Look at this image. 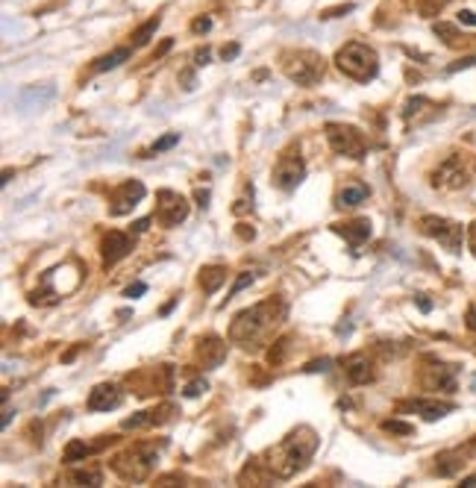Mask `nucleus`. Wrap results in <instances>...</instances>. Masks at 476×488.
<instances>
[{
  "mask_svg": "<svg viewBox=\"0 0 476 488\" xmlns=\"http://www.w3.org/2000/svg\"><path fill=\"white\" fill-rule=\"evenodd\" d=\"M285 312H288V306H285L282 297H268L256 306L238 312V315L232 318V323H230V342L241 344L247 350L262 347L268 335L285 321Z\"/></svg>",
  "mask_w": 476,
  "mask_h": 488,
  "instance_id": "nucleus-1",
  "label": "nucleus"
},
{
  "mask_svg": "<svg viewBox=\"0 0 476 488\" xmlns=\"http://www.w3.org/2000/svg\"><path fill=\"white\" fill-rule=\"evenodd\" d=\"M318 450V432L312 427H297L294 432H288L285 439L271 447L265 453V471L277 480H291L297 471H303L309 465V459Z\"/></svg>",
  "mask_w": 476,
  "mask_h": 488,
  "instance_id": "nucleus-2",
  "label": "nucleus"
},
{
  "mask_svg": "<svg viewBox=\"0 0 476 488\" xmlns=\"http://www.w3.org/2000/svg\"><path fill=\"white\" fill-rule=\"evenodd\" d=\"M335 65L344 77L356 80V83H368L380 74V56L377 50L371 44H362V42H350L335 53Z\"/></svg>",
  "mask_w": 476,
  "mask_h": 488,
  "instance_id": "nucleus-3",
  "label": "nucleus"
},
{
  "mask_svg": "<svg viewBox=\"0 0 476 488\" xmlns=\"http://www.w3.org/2000/svg\"><path fill=\"white\" fill-rule=\"evenodd\" d=\"M153 462H156L153 444H135L112 459V471H115L124 482H144L150 477V471H153Z\"/></svg>",
  "mask_w": 476,
  "mask_h": 488,
  "instance_id": "nucleus-4",
  "label": "nucleus"
},
{
  "mask_svg": "<svg viewBox=\"0 0 476 488\" xmlns=\"http://www.w3.org/2000/svg\"><path fill=\"white\" fill-rule=\"evenodd\" d=\"M282 71H285V77L297 85H315L323 77L327 65H323V56L315 53V50H285Z\"/></svg>",
  "mask_w": 476,
  "mask_h": 488,
  "instance_id": "nucleus-5",
  "label": "nucleus"
},
{
  "mask_svg": "<svg viewBox=\"0 0 476 488\" xmlns=\"http://www.w3.org/2000/svg\"><path fill=\"white\" fill-rule=\"evenodd\" d=\"M327 142L330 147L335 150L338 156H350V159H362L365 156V135H362L356 127H350V124H335L330 121L327 124Z\"/></svg>",
  "mask_w": 476,
  "mask_h": 488,
  "instance_id": "nucleus-6",
  "label": "nucleus"
},
{
  "mask_svg": "<svg viewBox=\"0 0 476 488\" xmlns=\"http://www.w3.org/2000/svg\"><path fill=\"white\" fill-rule=\"evenodd\" d=\"M420 233L435 239L438 244H444L450 253H461V242H465V230L456 221L438 218V215H423L420 218Z\"/></svg>",
  "mask_w": 476,
  "mask_h": 488,
  "instance_id": "nucleus-7",
  "label": "nucleus"
},
{
  "mask_svg": "<svg viewBox=\"0 0 476 488\" xmlns=\"http://www.w3.org/2000/svg\"><path fill=\"white\" fill-rule=\"evenodd\" d=\"M470 183V168H468V159L465 156H450L444 159L441 165L432 171V185L435 189H444V192H456V189H465Z\"/></svg>",
  "mask_w": 476,
  "mask_h": 488,
  "instance_id": "nucleus-8",
  "label": "nucleus"
},
{
  "mask_svg": "<svg viewBox=\"0 0 476 488\" xmlns=\"http://www.w3.org/2000/svg\"><path fill=\"white\" fill-rule=\"evenodd\" d=\"M306 177V165L303 156H300L297 147H288L285 153L277 159V168H273V185L282 192H294Z\"/></svg>",
  "mask_w": 476,
  "mask_h": 488,
  "instance_id": "nucleus-9",
  "label": "nucleus"
},
{
  "mask_svg": "<svg viewBox=\"0 0 476 488\" xmlns=\"http://www.w3.org/2000/svg\"><path fill=\"white\" fill-rule=\"evenodd\" d=\"M156 218L162 227H180V224L189 218V200L171 189L156 192Z\"/></svg>",
  "mask_w": 476,
  "mask_h": 488,
  "instance_id": "nucleus-10",
  "label": "nucleus"
},
{
  "mask_svg": "<svg viewBox=\"0 0 476 488\" xmlns=\"http://www.w3.org/2000/svg\"><path fill=\"white\" fill-rule=\"evenodd\" d=\"M144 200V183L139 180H127L121 183L115 192L109 197V215L112 218H121V215H130V212L139 206Z\"/></svg>",
  "mask_w": 476,
  "mask_h": 488,
  "instance_id": "nucleus-11",
  "label": "nucleus"
},
{
  "mask_svg": "<svg viewBox=\"0 0 476 488\" xmlns=\"http://www.w3.org/2000/svg\"><path fill=\"white\" fill-rule=\"evenodd\" d=\"M456 377H459V365H441V362H432V365L423 371V389H438V392H456Z\"/></svg>",
  "mask_w": 476,
  "mask_h": 488,
  "instance_id": "nucleus-12",
  "label": "nucleus"
},
{
  "mask_svg": "<svg viewBox=\"0 0 476 488\" xmlns=\"http://www.w3.org/2000/svg\"><path fill=\"white\" fill-rule=\"evenodd\" d=\"M341 365H344V377L350 385H368L377 380V371H373L371 359L365 353H350Z\"/></svg>",
  "mask_w": 476,
  "mask_h": 488,
  "instance_id": "nucleus-13",
  "label": "nucleus"
},
{
  "mask_svg": "<svg viewBox=\"0 0 476 488\" xmlns=\"http://www.w3.org/2000/svg\"><path fill=\"white\" fill-rule=\"evenodd\" d=\"M133 250V239L127 233H118V230H112L103 235V244H100V253H103V265H115V262H121L124 256H127Z\"/></svg>",
  "mask_w": 476,
  "mask_h": 488,
  "instance_id": "nucleus-14",
  "label": "nucleus"
},
{
  "mask_svg": "<svg viewBox=\"0 0 476 488\" xmlns=\"http://www.w3.org/2000/svg\"><path fill=\"white\" fill-rule=\"evenodd\" d=\"M400 409H403V412H415V415L427 418V421H438V418L450 415V412L456 409V403H447V400H427V397H420V400H406V403H400Z\"/></svg>",
  "mask_w": 476,
  "mask_h": 488,
  "instance_id": "nucleus-15",
  "label": "nucleus"
},
{
  "mask_svg": "<svg viewBox=\"0 0 476 488\" xmlns=\"http://www.w3.org/2000/svg\"><path fill=\"white\" fill-rule=\"evenodd\" d=\"M197 359L203 368H218L227 359V342L218 339V335H203L197 342Z\"/></svg>",
  "mask_w": 476,
  "mask_h": 488,
  "instance_id": "nucleus-16",
  "label": "nucleus"
},
{
  "mask_svg": "<svg viewBox=\"0 0 476 488\" xmlns=\"http://www.w3.org/2000/svg\"><path fill=\"white\" fill-rule=\"evenodd\" d=\"M121 400H124V394H121L118 385L100 382L97 389L89 394V409H92V412H109V409H118Z\"/></svg>",
  "mask_w": 476,
  "mask_h": 488,
  "instance_id": "nucleus-17",
  "label": "nucleus"
},
{
  "mask_svg": "<svg viewBox=\"0 0 476 488\" xmlns=\"http://www.w3.org/2000/svg\"><path fill=\"white\" fill-rule=\"evenodd\" d=\"M338 235H344V239L353 244V247H359V244H365L368 239H371V221L368 218H356V221H347V224H335L332 227Z\"/></svg>",
  "mask_w": 476,
  "mask_h": 488,
  "instance_id": "nucleus-18",
  "label": "nucleus"
},
{
  "mask_svg": "<svg viewBox=\"0 0 476 488\" xmlns=\"http://www.w3.org/2000/svg\"><path fill=\"white\" fill-rule=\"evenodd\" d=\"M371 197V189L365 183H347L341 192H338V197H335V206L338 209H356V206H362L365 200Z\"/></svg>",
  "mask_w": 476,
  "mask_h": 488,
  "instance_id": "nucleus-19",
  "label": "nucleus"
},
{
  "mask_svg": "<svg viewBox=\"0 0 476 488\" xmlns=\"http://www.w3.org/2000/svg\"><path fill=\"white\" fill-rule=\"evenodd\" d=\"M200 289H203V294H215L223 283H227V268L223 265H206V268H200Z\"/></svg>",
  "mask_w": 476,
  "mask_h": 488,
  "instance_id": "nucleus-20",
  "label": "nucleus"
},
{
  "mask_svg": "<svg viewBox=\"0 0 476 488\" xmlns=\"http://www.w3.org/2000/svg\"><path fill=\"white\" fill-rule=\"evenodd\" d=\"M133 56V47H115L112 53H106V56H100V59H94V65H92V71L94 74H103V71H112V68H118L121 62H127Z\"/></svg>",
  "mask_w": 476,
  "mask_h": 488,
  "instance_id": "nucleus-21",
  "label": "nucleus"
},
{
  "mask_svg": "<svg viewBox=\"0 0 476 488\" xmlns=\"http://www.w3.org/2000/svg\"><path fill=\"white\" fill-rule=\"evenodd\" d=\"M435 103H430L427 97H409L406 100V106H403V118L411 124V121H423V118H430V115H423V109H432Z\"/></svg>",
  "mask_w": 476,
  "mask_h": 488,
  "instance_id": "nucleus-22",
  "label": "nucleus"
},
{
  "mask_svg": "<svg viewBox=\"0 0 476 488\" xmlns=\"http://www.w3.org/2000/svg\"><path fill=\"white\" fill-rule=\"evenodd\" d=\"M100 447H106V439L97 441L94 447L85 444V441H71V444L65 447V462H80V459H85L89 453H94V450H100Z\"/></svg>",
  "mask_w": 476,
  "mask_h": 488,
  "instance_id": "nucleus-23",
  "label": "nucleus"
},
{
  "mask_svg": "<svg viewBox=\"0 0 476 488\" xmlns=\"http://www.w3.org/2000/svg\"><path fill=\"white\" fill-rule=\"evenodd\" d=\"M159 24H162V18H159V15H156V18H150L147 24H142V27L133 33V47H144V44H147V42H150V39H153V35H156Z\"/></svg>",
  "mask_w": 476,
  "mask_h": 488,
  "instance_id": "nucleus-24",
  "label": "nucleus"
},
{
  "mask_svg": "<svg viewBox=\"0 0 476 488\" xmlns=\"http://www.w3.org/2000/svg\"><path fill=\"white\" fill-rule=\"evenodd\" d=\"M435 462H438V465H435L438 477H453V473L461 468V459L456 453H444V456H438Z\"/></svg>",
  "mask_w": 476,
  "mask_h": 488,
  "instance_id": "nucleus-25",
  "label": "nucleus"
},
{
  "mask_svg": "<svg viewBox=\"0 0 476 488\" xmlns=\"http://www.w3.org/2000/svg\"><path fill=\"white\" fill-rule=\"evenodd\" d=\"M71 482H77V485H100V482H103V473H100L97 468H83V471L71 473Z\"/></svg>",
  "mask_w": 476,
  "mask_h": 488,
  "instance_id": "nucleus-26",
  "label": "nucleus"
},
{
  "mask_svg": "<svg viewBox=\"0 0 476 488\" xmlns=\"http://www.w3.org/2000/svg\"><path fill=\"white\" fill-rule=\"evenodd\" d=\"M432 33L438 35V39H441L444 44H459V33H456V27L453 24H444V21H438V24H432Z\"/></svg>",
  "mask_w": 476,
  "mask_h": 488,
  "instance_id": "nucleus-27",
  "label": "nucleus"
},
{
  "mask_svg": "<svg viewBox=\"0 0 476 488\" xmlns=\"http://www.w3.org/2000/svg\"><path fill=\"white\" fill-rule=\"evenodd\" d=\"M53 94H56V89H53V85H44V89H27V92L21 94V106L27 103V100H35V103L42 106V103H47V100L53 97Z\"/></svg>",
  "mask_w": 476,
  "mask_h": 488,
  "instance_id": "nucleus-28",
  "label": "nucleus"
},
{
  "mask_svg": "<svg viewBox=\"0 0 476 488\" xmlns=\"http://www.w3.org/2000/svg\"><path fill=\"white\" fill-rule=\"evenodd\" d=\"M288 347H291V339H280L277 344H273V347L268 350V362H271L273 368H277V365H282V362H285V353H288Z\"/></svg>",
  "mask_w": 476,
  "mask_h": 488,
  "instance_id": "nucleus-29",
  "label": "nucleus"
},
{
  "mask_svg": "<svg viewBox=\"0 0 476 488\" xmlns=\"http://www.w3.org/2000/svg\"><path fill=\"white\" fill-rule=\"evenodd\" d=\"M447 3H450V0H418V12L423 18H435Z\"/></svg>",
  "mask_w": 476,
  "mask_h": 488,
  "instance_id": "nucleus-30",
  "label": "nucleus"
},
{
  "mask_svg": "<svg viewBox=\"0 0 476 488\" xmlns=\"http://www.w3.org/2000/svg\"><path fill=\"white\" fill-rule=\"evenodd\" d=\"M382 430H385V432H391V435H411V432H415V427H411V423L397 421V418L382 421Z\"/></svg>",
  "mask_w": 476,
  "mask_h": 488,
  "instance_id": "nucleus-31",
  "label": "nucleus"
},
{
  "mask_svg": "<svg viewBox=\"0 0 476 488\" xmlns=\"http://www.w3.org/2000/svg\"><path fill=\"white\" fill-rule=\"evenodd\" d=\"M124 430H142V427H153V418H150V412H139V415H133L121 423Z\"/></svg>",
  "mask_w": 476,
  "mask_h": 488,
  "instance_id": "nucleus-32",
  "label": "nucleus"
},
{
  "mask_svg": "<svg viewBox=\"0 0 476 488\" xmlns=\"http://www.w3.org/2000/svg\"><path fill=\"white\" fill-rule=\"evenodd\" d=\"M173 144H180V133H168V135H162L159 142H153L150 153H162V150H171Z\"/></svg>",
  "mask_w": 476,
  "mask_h": 488,
  "instance_id": "nucleus-33",
  "label": "nucleus"
},
{
  "mask_svg": "<svg viewBox=\"0 0 476 488\" xmlns=\"http://www.w3.org/2000/svg\"><path fill=\"white\" fill-rule=\"evenodd\" d=\"M206 389H209V382L206 380H192L189 385H185V397H200V394H206Z\"/></svg>",
  "mask_w": 476,
  "mask_h": 488,
  "instance_id": "nucleus-34",
  "label": "nucleus"
},
{
  "mask_svg": "<svg viewBox=\"0 0 476 488\" xmlns=\"http://www.w3.org/2000/svg\"><path fill=\"white\" fill-rule=\"evenodd\" d=\"M250 283H253V274H241V277H238V280L232 283V289H230V297H227V300H232V297H235L238 292H241V289H247Z\"/></svg>",
  "mask_w": 476,
  "mask_h": 488,
  "instance_id": "nucleus-35",
  "label": "nucleus"
},
{
  "mask_svg": "<svg viewBox=\"0 0 476 488\" xmlns=\"http://www.w3.org/2000/svg\"><path fill=\"white\" fill-rule=\"evenodd\" d=\"M209 30H212V18L209 15H200V18L192 21V33L200 35V33H209Z\"/></svg>",
  "mask_w": 476,
  "mask_h": 488,
  "instance_id": "nucleus-36",
  "label": "nucleus"
},
{
  "mask_svg": "<svg viewBox=\"0 0 476 488\" xmlns=\"http://www.w3.org/2000/svg\"><path fill=\"white\" fill-rule=\"evenodd\" d=\"M347 12H353V3H344V6H332V9H323L321 18H338V15H347Z\"/></svg>",
  "mask_w": 476,
  "mask_h": 488,
  "instance_id": "nucleus-37",
  "label": "nucleus"
},
{
  "mask_svg": "<svg viewBox=\"0 0 476 488\" xmlns=\"http://www.w3.org/2000/svg\"><path fill=\"white\" fill-rule=\"evenodd\" d=\"M238 53H241V44H235V42H232V44H223V47H221V59H223V62H232Z\"/></svg>",
  "mask_w": 476,
  "mask_h": 488,
  "instance_id": "nucleus-38",
  "label": "nucleus"
},
{
  "mask_svg": "<svg viewBox=\"0 0 476 488\" xmlns=\"http://www.w3.org/2000/svg\"><path fill=\"white\" fill-rule=\"evenodd\" d=\"M476 65V56H461L459 62H453V65H450L447 71L450 74H456V71H465V68H473Z\"/></svg>",
  "mask_w": 476,
  "mask_h": 488,
  "instance_id": "nucleus-39",
  "label": "nucleus"
},
{
  "mask_svg": "<svg viewBox=\"0 0 476 488\" xmlns=\"http://www.w3.org/2000/svg\"><path fill=\"white\" fill-rule=\"evenodd\" d=\"M330 365H332L330 359H315V362H309L303 371H306V373H318V371H330Z\"/></svg>",
  "mask_w": 476,
  "mask_h": 488,
  "instance_id": "nucleus-40",
  "label": "nucleus"
},
{
  "mask_svg": "<svg viewBox=\"0 0 476 488\" xmlns=\"http://www.w3.org/2000/svg\"><path fill=\"white\" fill-rule=\"evenodd\" d=\"M459 24H465V27H476V12L461 9V12H459Z\"/></svg>",
  "mask_w": 476,
  "mask_h": 488,
  "instance_id": "nucleus-41",
  "label": "nucleus"
},
{
  "mask_svg": "<svg viewBox=\"0 0 476 488\" xmlns=\"http://www.w3.org/2000/svg\"><path fill=\"white\" fill-rule=\"evenodd\" d=\"M144 292H147V285H144V283H135V285H130V289L124 292V294H127V297L133 300V297H139V294H144Z\"/></svg>",
  "mask_w": 476,
  "mask_h": 488,
  "instance_id": "nucleus-42",
  "label": "nucleus"
},
{
  "mask_svg": "<svg viewBox=\"0 0 476 488\" xmlns=\"http://www.w3.org/2000/svg\"><path fill=\"white\" fill-rule=\"evenodd\" d=\"M194 65H197V68H200V65H209V47L197 50V53H194Z\"/></svg>",
  "mask_w": 476,
  "mask_h": 488,
  "instance_id": "nucleus-43",
  "label": "nucleus"
},
{
  "mask_svg": "<svg viewBox=\"0 0 476 488\" xmlns=\"http://www.w3.org/2000/svg\"><path fill=\"white\" fill-rule=\"evenodd\" d=\"M465 321H468V330H473V333H476V303L468 309V318H465Z\"/></svg>",
  "mask_w": 476,
  "mask_h": 488,
  "instance_id": "nucleus-44",
  "label": "nucleus"
},
{
  "mask_svg": "<svg viewBox=\"0 0 476 488\" xmlns=\"http://www.w3.org/2000/svg\"><path fill=\"white\" fill-rule=\"evenodd\" d=\"M171 47H173V39H165V42H162V44L156 47V59H159V56H165Z\"/></svg>",
  "mask_w": 476,
  "mask_h": 488,
  "instance_id": "nucleus-45",
  "label": "nucleus"
},
{
  "mask_svg": "<svg viewBox=\"0 0 476 488\" xmlns=\"http://www.w3.org/2000/svg\"><path fill=\"white\" fill-rule=\"evenodd\" d=\"M194 197H197V206L203 209V206H206V200H209V192H206V189H197V194H194Z\"/></svg>",
  "mask_w": 476,
  "mask_h": 488,
  "instance_id": "nucleus-46",
  "label": "nucleus"
},
{
  "mask_svg": "<svg viewBox=\"0 0 476 488\" xmlns=\"http://www.w3.org/2000/svg\"><path fill=\"white\" fill-rule=\"evenodd\" d=\"M147 227H150V218H142V221H135V224H133V233H144Z\"/></svg>",
  "mask_w": 476,
  "mask_h": 488,
  "instance_id": "nucleus-47",
  "label": "nucleus"
},
{
  "mask_svg": "<svg viewBox=\"0 0 476 488\" xmlns=\"http://www.w3.org/2000/svg\"><path fill=\"white\" fill-rule=\"evenodd\" d=\"M238 235H241V239L247 242V239H253V235H256V233H253V227H250V230H247V224H241V227H238Z\"/></svg>",
  "mask_w": 476,
  "mask_h": 488,
  "instance_id": "nucleus-48",
  "label": "nucleus"
},
{
  "mask_svg": "<svg viewBox=\"0 0 476 488\" xmlns=\"http://www.w3.org/2000/svg\"><path fill=\"white\" fill-rule=\"evenodd\" d=\"M468 242H470V250L476 253V224H470V230H468Z\"/></svg>",
  "mask_w": 476,
  "mask_h": 488,
  "instance_id": "nucleus-49",
  "label": "nucleus"
},
{
  "mask_svg": "<svg viewBox=\"0 0 476 488\" xmlns=\"http://www.w3.org/2000/svg\"><path fill=\"white\" fill-rule=\"evenodd\" d=\"M415 300H418V306H420V312H430V309H432V303H430V300L423 297V294H418Z\"/></svg>",
  "mask_w": 476,
  "mask_h": 488,
  "instance_id": "nucleus-50",
  "label": "nucleus"
},
{
  "mask_svg": "<svg viewBox=\"0 0 476 488\" xmlns=\"http://www.w3.org/2000/svg\"><path fill=\"white\" fill-rule=\"evenodd\" d=\"M461 485H465V488H470V485H476V473H473V477H465V480H461Z\"/></svg>",
  "mask_w": 476,
  "mask_h": 488,
  "instance_id": "nucleus-51",
  "label": "nucleus"
},
{
  "mask_svg": "<svg viewBox=\"0 0 476 488\" xmlns=\"http://www.w3.org/2000/svg\"><path fill=\"white\" fill-rule=\"evenodd\" d=\"M12 415H15V412H12V409H6V415H3V427H9V421H12Z\"/></svg>",
  "mask_w": 476,
  "mask_h": 488,
  "instance_id": "nucleus-52",
  "label": "nucleus"
}]
</instances>
